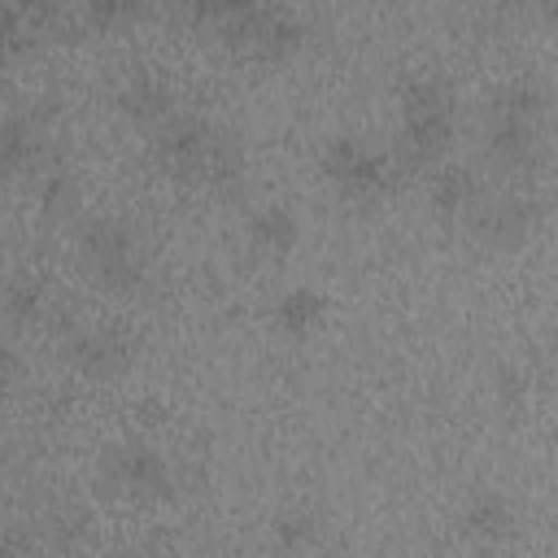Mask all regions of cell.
I'll return each mask as SVG.
<instances>
[{
	"label": "cell",
	"mask_w": 558,
	"mask_h": 558,
	"mask_svg": "<svg viewBox=\"0 0 558 558\" xmlns=\"http://www.w3.org/2000/svg\"><path fill=\"white\" fill-rule=\"evenodd\" d=\"M453 135V92L436 74H405L401 83V157L427 166Z\"/></svg>",
	"instance_id": "cell-1"
},
{
	"label": "cell",
	"mask_w": 558,
	"mask_h": 558,
	"mask_svg": "<svg viewBox=\"0 0 558 558\" xmlns=\"http://www.w3.org/2000/svg\"><path fill=\"white\" fill-rule=\"evenodd\" d=\"M78 248H83V262L87 270L113 288V292H131L144 283V253H140V240L126 222L118 218H92L83 231H78Z\"/></svg>",
	"instance_id": "cell-2"
},
{
	"label": "cell",
	"mask_w": 558,
	"mask_h": 558,
	"mask_svg": "<svg viewBox=\"0 0 558 558\" xmlns=\"http://www.w3.org/2000/svg\"><path fill=\"white\" fill-rule=\"evenodd\" d=\"M323 174L344 201H375L388 192V157L357 135H331L323 144Z\"/></svg>",
	"instance_id": "cell-3"
},
{
	"label": "cell",
	"mask_w": 558,
	"mask_h": 558,
	"mask_svg": "<svg viewBox=\"0 0 558 558\" xmlns=\"http://www.w3.org/2000/svg\"><path fill=\"white\" fill-rule=\"evenodd\" d=\"M218 140H222V126L201 113L174 109L166 122H157V157L166 161V170H174L183 179H205V166H209Z\"/></svg>",
	"instance_id": "cell-4"
},
{
	"label": "cell",
	"mask_w": 558,
	"mask_h": 558,
	"mask_svg": "<svg viewBox=\"0 0 558 558\" xmlns=\"http://www.w3.org/2000/svg\"><path fill=\"white\" fill-rule=\"evenodd\" d=\"M227 31L235 44L262 52V57H283L301 39V22L288 4H244L227 9Z\"/></svg>",
	"instance_id": "cell-5"
},
{
	"label": "cell",
	"mask_w": 558,
	"mask_h": 558,
	"mask_svg": "<svg viewBox=\"0 0 558 558\" xmlns=\"http://www.w3.org/2000/svg\"><path fill=\"white\" fill-rule=\"evenodd\" d=\"M541 209H545V201L532 187L506 192V196H493V201L480 196V205L471 209V227H475V235H484L493 244H514V240H523L532 231Z\"/></svg>",
	"instance_id": "cell-6"
},
{
	"label": "cell",
	"mask_w": 558,
	"mask_h": 558,
	"mask_svg": "<svg viewBox=\"0 0 558 558\" xmlns=\"http://www.w3.org/2000/svg\"><path fill=\"white\" fill-rule=\"evenodd\" d=\"M105 471H109V480L118 488H126L135 497H161V493H170V462L153 445H140V440L113 445L109 458H105Z\"/></svg>",
	"instance_id": "cell-7"
},
{
	"label": "cell",
	"mask_w": 558,
	"mask_h": 558,
	"mask_svg": "<svg viewBox=\"0 0 558 558\" xmlns=\"http://www.w3.org/2000/svg\"><path fill=\"white\" fill-rule=\"evenodd\" d=\"M131 353H135V344H131V336L118 331V327H78V331L65 340V357H70L83 375H96V379L118 375V371L131 362Z\"/></svg>",
	"instance_id": "cell-8"
},
{
	"label": "cell",
	"mask_w": 558,
	"mask_h": 558,
	"mask_svg": "<svg viewBox=\"0 0 558 558\" xmlns=\"http://www.w3.org/2000/svg\"><path fill=\"white\" fill-rule=\"evenodd\" d=\"M488 148L497 153V161L532 174L545 161L541 122H527V118H514V113H493V122H488Z\"/></svg>",
	"instance_id": "cell-9"
},
{
	"label": "cell",
	"mask_w": 558,
	"mask_h": 558,
	"mask_svg": "<svg viewBox=\"0 0 558 558\" xmlns=\"http://www.w3.org/2000/svg\"><path fill=\"white\" fill-rule=\"evenodd\" d=\"M301 235V222L292 214V205L283 201H266L248 214V244L257 253H270V257H283Z\"/></svg>",
	"instance_id": "cell-10"
},
{
	"label": "cell",
	"mask_w": 558,
	"mask_h": 558,
	"mask_svg": "<svg viewBox=\"0 0 558 558\" xmlns=\"http://www.w3.org/2000/svg\"><path fill=\"white\" fill-rule=\"evenodd\" d=\"M118 105L140 118V122H166L174 113V100H170V87L166 78H157L153 70H135L126 74V83L118 87Z\"/></svg>",
	"instance_id": "cell-11"
},
{
	"label": "cell",
	"mask_w": 558,
	"mask_h": 558,
	"mask_svg": "<svg viewBox=\"0 0 558 558\" xmlns=\"http://www.w3.org/2000/svg\"><path fill=\"white\" fill-rule=\"evenodd\" d=\"M462 523L471 536L480 541H501L510 527H514V506L501 488H475L462 506Z\"/></svg>",
	"instance_id": "cell-12"
},
{
	"label": "cell",
	"mask_w": 558,
	"mask_h": 558,
	"mask_svg": "<svg viewBox=\"0 0 558 558\" xmlns=\"http://www.w3.org/2000/svg\"><path fill=\"white\" fill-rule=\"evenodd\" d=\"M432 205L440 214H471L480 205V179L471 166L458 161H440L432 170Z\"/></svg>",
	"instance_id": "cell-13"
},
{
	"label": "cell",
	"mask_w": 558,
	"mask_h": 558,
	"mask_svg": "<svg viewBox=\"0 0 558 558\" xmlns=\"http://www.w3.org/2000/svg\"><path fill=\"white\" fill-rule=\"evenodd\" d=\"M323 314H327V296H323L314 283H292V288H283L279 301H275V327L288 331V336L314 331V327L323 323Z\"/></svg>",
	"instance_id": "cell-14"
},
{
	"label": "cell",
	"mask_w": 558,
	"mask_h": 558,
	"mask_svg": "<svg viewBox=\"0 0 558 558\" xmlns=\"http://www.w3.org/2000/svg\"><path fill=\"white\" fill-rule=\"evenodd\" d=\"M35 153H39V131L22 113H4L0 118V174L26 170Z\"/></svg>",
	"instance_id": "cell-15"
},
{
	"label": "cell",
	"mask_w": 558,
	"mask_h": 558,
	"mask_svg": "<svg viewBox=\"0 0 558 558\" xmlns=\"http://www.w3.org/2000/svg\"><path fill=\"white\" fill-rule=\"evenodd\" d=\"M545 105H549V92L536 74H519L510 78L501 92H497V105L493 113H514V118H527V122H541L545 118Z\"/></svg>",
	"instance_id": "cell-16"
},
{
	"label": "cell",
	"mask_w": 558,
	"mask_h": 558,
	"mask_svg": "<svg viewBox=\"0 0 558 558\" xmlns=\"http://www.w3.org/2000/svg\"><path fill=\"white\" fill-rule=\"evenodd\" d=\"M4 310H9L17 323H31V318H39V314L48 310V288H44L39 279H31V275H17V279H9V288H4Z\"/></svg>",
	"instance_id": "cell-17"
},
{
	"label": "cell",
	"mask_w": 558,
	"mask_h": 558,
	"mask_svg": "<svg viewBox=\"0 0 558 558\" xmlns=\"http://www.w3.org/2000/svg\"><path fill=\"white\" fill-rule=\"evenodd\" d=\"M275 541H279L283 554L310 549V545H318V519L310 510H283L275 519Z\"/></svg>",
	"instance_id": "cell-18"
},
{
	"label": "cell",
	"mask_w": 558,
	"mask_h": 558,
	"mask_svg": "<svg viewBox=\"0 0 558 558\" xmlns=\"http://www.w3.org/2000/svg\"><path fill=\"white\" fill-rule=\"evenodd\" d=\"M493 388H497V401L506 410H523V401L532 397V371L519 366V362H506V366H497Z\"/></svg>",
	"instance_id": "cell-19"
},
{
	"label": "cell",
	"mask_w": 558,
	"mask_h": 558,
	"mask_svg": "<svg viewBox=\"0 0 558 558\" xmlns=\"http://www.w3.org/2000/svg\"><path fill=\"white\" fill-rule=\"evenodd\" d=\"M17 375H22V357H17V349L0 344V384H13Z\"/></svg>",
	"instance_id": "cell-20"
},
{
	"label": "cell",
	"mask_w": 558,
	"mask_h": 558,
	"mask_svg": "<svg viewBox=\"0 0 558 558\" xmlns=\"http://www.w3.org/2000/svg\"><path fill=\"white\" fill-rule=\"evenodd\" d=\"M283 558H331L323 545H310V549H296V554H283Z\"/></svg>",
	"instance_id": "cell-21"
},
{
	"label": "cell",
	"mask_w": 558,
	"mask_h": 558,
	"mask_svg": "<svg viewBox=\"0 0 558 558\" xmlns=\"http://www.w3.org/2000/svg\"><path fill=\"white\" fill-rule=\"evenodd\" d=\"M0 558H26V549L13 541V545H4V549H0Z\"/></svg>",
	"instance_id": "cell-22"
},
{
	"label": "cell",
	"mask_w": 558,
	"mask_h": 558,
	"mask_svg": "<svg viewBox=\"0 0 558 558\" xmlns=\"http://www.w3.org/2000/svg\"><path fill=\"white\" fill-rule=\"evenodd\" d=\"M480 558H501V554H480Z\"/></svg>",
	"instance_id": "cell-23"
}]
</instances>
